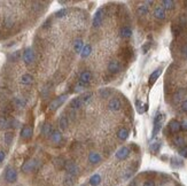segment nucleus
<instances>
[{
  "mask_svg": "<svg viewBox=\"0 0 187 186\" xmlns=\"http://www.w3.org/2000/svg\"><path fill=\"white\" fill-rule=\"evenodd\" d=\"M64 170H66V172H67L68 175H71V176H74V177H76L77 175L79 173V168H78V166H77L75 162L70 161V160H67Z\"/></svg>",
  "mask_w": 187,
  "mask_h": 186,
  "instance_id": "f257e3e1",
  "label": "nucleus"
},
{
  "mask_svg": "<svg viewBox=\"0 0 187 186\" xmlns=\"http://www.w3.org/2000/svg\"><path fill=\"white\" fill-rule=\"evenodd\" d=\"M165 118L164 116V114H157L156 116H155V120H154V129H153V134L152 137H155L157 133L160 132L161 128H162V124H163V121Z\"/></svg>",
  "mask_w": 187,
  "mask_h": 186,
  "instance_id": "f03ea898",
  "label": "nucleus"
},
{
  "mask_svg": "<svg viewBox=\"0 0 187 186\" xmlns=\"http://www.w3.org/2000/svg\"><path fill=\"white\" fill-rule=\"evenodd\" d=\"M17 178V172L15 168L13 167H7L6 171H5V179H6L7 183H15Z\"/></svg>",
  "mask_w": 187,
  "mask_h": 186,
  "instance_id": "7ed1b4c3",
  "label": "nucleus"
},
{
  "mask_svg": "<svg viewBox=\"0 0 187 186\" xmlns=\"http://www.w3.org/2000/svg\"><path fill=\"white\" fill-rule=\"evenodd\" d=\"M104 7H101L98 9V12L94 14L93 16V27L94 28H98L100 27L102 22H104Z\"/></svg>",
  "mask_w": 187,
  "mask_h": 186,
  "instance_id": "20e7f679",
  "label": "nucleus"
},
{
  "mask_svg": "<svg viewBox=\"0 0 187 186\" xmlns=\"http://www.w3.org/2000/svg\"><path fill=\"white\" fill-rule=\"evenodd\" d=\"M34 82H35L34 75H31V74L29 73L23 74L20 78V83L22 84V85H24V86H30V85L34 84Z\"/></svg>",
  "mask_w": 187,
  "mask_h": 186,
  "instance_id": "39448f33",
  "label": "nucleus"
},
{
  "mask_svg": "<svg viewBox=\"0 0 187 186\" xmlns=\"http://www.w3.org/2000/svg\"><path fill=\"white\" fill-rule=\"evenodd\" d=\"M130 153H131V150H130V148H129L127 146L120 147V150L116 152V159H118V160H125V159H127V157H129Z\"/></svg>",
  "mask_w": 187,
  "mask_h": 186,
  "instance_id": "423d86ee",
  "label": "nucleus"
},
{
  "mask_svg": "<svg viewBox=\"0 0 187 186\" xmlns=\"http://www.w3.org/2000/svg\"><path fill=\"white\" fill-rule=\"evenodd\" d=\"M91 80H92V73L88 71V70H84L82 73L79 74V83L82 84H88L91 83Z\"/></svg>",
  "mask_w": 187,
  "mask_h": 186,
  "instance_id": "0eeeda50",
  "label": "nucleus"
},
{
  "mask_svg": "<svg viewBox=\"0 0 187 186\" xmlns=\"http://www.w3.org/2000/svg\"><path fill=\"white\" fill-rule=\"evenodd\" d=\"M120 69H122V66L118 60H111L108 63V70L110 71L111 74H117L120 73Z\"/></svg>",
  "mask_w": 187,
  "mask_h": 186,
  "instance_id": "6e6552de",
  "label": "nucleus"
},
{
  "mask_svg": "<svg viewBox=\"0 0 187 186\" xmlns=\"http://www.w3.org/2000/svg\"><path fill=\"white\" fill-rule=\"evenodd\" d=\"M67 99V96H57L56 99H54L52 102H51V105H50V109L51 110H56L59 107L62 105V103L64 102V100Z\"/></svg>",
  "mask_w": 187,
  "mask_h": 186,
  "instance_id": "1a4fd4ad",
  "label": "nucleus"
},
{
  "mask_svg": "<svg viewBox=\"0 0 187 186\" xmlns=\"http://www.w3.org/2000/svg\"><path fill=\"white\" fill-rule=\"evenodd\" d=\"M69 124H70V122H69L68 116L64 115V114H62L60 116V118H59V128H60L61 132H62V131H66V130L69 128Z\"/></svg>",
  "mask_w": 187,
  "mask_h": 186,
  "instance_id": "9d476101",
  "label": "nucleus"
},
{
  "mask_svg": "<svg viewBox=\"0 0 187 186\" xmlns=\"http://www.w3.org/2000/svg\"><path fill=\"white\" fill-rule=\"evenodd\" d=\"M120 106H122V103H120V100L118 98H113L108 103V108L111 112H118L120 109Z\"/></svg>",
  "mask_w": 187,
  "mask_h": 186,
  "instance_id": "9b49d317",
  "label": "nucleus"
},
{
  "mask_svg": "<svg viewBox=\"0 0 187 186\" xmlns=\"http://www.w3.org/2000/svg\"><path fill=\"white\" fill-rule=\"evenodd\" d=\"M9 146L7 145L6 143H3V141H0V166L3 163L5 159H6L7 156V150H8Z\"/></svg>",
  "mask_w": 187,
  "mask_h": 186,
  "instance_id": "f8f14e48",
  "label": "nucleus"
},
{
  "mask_svg": "<svg viewBox=\"0 0 187 186\" xmlns=\"http://www.w3.org/2000/svg\"><path fill=\"white\" fill-rule=\"evenodd\" d=\"M50 138L53 144H60L62 140V132L60 130H53V132L50 134Z\"/></svg>",
  "mask_w": 187,
  "mask_h": 186,
  "instance_id": "ddd939ff",
  "label": "nucleus"
},
{
  "mask_svg": "<svg viewBox=\"0 0 187 186\" xmlns=\"http://www.w3.org/2000/svg\"><path fill=\"white\" fill-rule=\"evenodd\" d=\"M161 74H162V68H157L156 70H154L153 73L150 74L149 79H148V84H149L150 86H153L154 83L157 80V78L161 76Z\"/></svg>",
  "mask_w": 187,
  "mask_h": 186,
  "instance_id": "4468645a",
  "label": "nucleus"
},
{
  "mask_svg": "<svg viewBox=\"0 0 187 186\" xmlns=\"http://www.w3.org/2000/svg\"><path fill=\"white\" fill-rule=\"evenodd\" d=\"M168 129H169L170 132L176 133V132H178V131H180L181 130V123L180 122H178L177 120L171 121L170 123H169V125H168Z\"/></svg>",
  "mask_w": 187,
  "mask_h": 186,
  "instance_id": "2eb2a0df",
  "label": "nucleus"
},
{
  "mask_svg": "<svg viewBox=\"0 0 187 186\" xmlns=\"http://www.w3.org/2000/svg\"><path fill=\"white\" fill-rule=\"evenodd\" d=\"M154 16L156 17L157 20H164L167 14H165V9H164L162 6H157L155 9H154Z\"/></svg>",
  "mask_w": 187,
  "mask_h": 186,
  "instance_id": "dca6fc26",
  "label": "nucleus"
},
{
  "mask_svg": "<svg viewBox=\"0 0 187 186\" xmlns=\"http://www.w3.org/2000/svg\"><path fill=\"white\" fill-rule=\"evenodd\" d=\"M84 41L80 38H76L75 39V41H74V52L75 53H77V54H79V53H82V51H83V48H84Z\"/></svg>",
  "mask_w": 187,
  "mask_h": 186,
  "instance_id": "f3484780",
  "label": "nucleus"
},
{
  "mask_svg": "<svg viewBox=\"0 0 187 186\" xmlns=\"http://www.w3.org/2000/svg\"><path fill=\"white\" fill-rule=\"evenodd\" d=\"M101 161V155L97 152H91L88 154V162L91 164H97Z\"/></svg>",
  "mask_w": 187,
  "mask_h": 186,
  "instance_id": "a211bd4d",
  "label": "nucleus"
},
{
  "mask_svg": "<svg viewBox=\"0 0 187 186\" xmlns=\"http://www.w3.org/2000/svg\"><path fill=\"white\" fill-rule=\"evenodd\" d=\"M21 136L23 139H30L31 137H32V129H31L30 126H23V129L21 131Z\"/></svg>",
  "mask_w": 187,
  "mask_h": 186,
  "instance_id": "6ab92c4d",
  "label": "nucleus"
},
{
  "mask_svg": "<svg viewBox=\"0 0 187 186\" xmlns=\"http://www.w3.org/2000/svg\"><path fill=\"white\" fill-rule=\"evenodd\" d=\"M120 35L122 38L127 39V38H130V37L132 36V29H131L130 27H123L120 30Z\"/></svg>",
  "mask_w": 187,
  "mask_h": 186,
  "instance_id": "aec40b11",
  "label": "nucleus"
},
{
  "mask_svg": "<svg viewBox=\"0 0 187 186\" xmlns=\"http://www.w3.org/2000/svg\"><path fill=\"white\" fill-rule=\"evenodd\" d=\"M82 106H83V102H82L80 96L79 98H74V99H71V101H70V108L71 109H79Z\"/></svg>",
  "mask_w": 187,
  "mask_h": 186,
  "instance_id": "412c9836",
  "label": "nucleus"
},
{
  "mask_svg": "<svg viewBox=\"0 0 187 186\" xmlns=\"http://www.w3.org/2000/svg\"><path fill=\"white\" fill-rule=\"evenodd\" d=\"M92 54V46H91L90 44H87V45H85L83 48V51H82V53H80V57H83V59H86V57H88Z\"/></svg>",
  "mask_w": 187,
  "mask_h": 186,
  "instance_id": "4be33fe9",
  "label": "nucleus"
},
{
  "mask_svg": "<svg viewBox=\"0 0 187 186\" xmlns=\"http://www.w3.org/2000/svg\"><path fill=\"white\" fill-rule=\"evenodd\" d=\"M136 108H137L138 113L142 114L148 109V105L147 103H142L140 100H137V101H136Z\"/></svg>",
  "mask_w": 187,
  "mask_h": 186,
  "instance_id": "5701e85b",
  "label": "nucleus"
},
{
  "mask_svg": "<svg viewBox=\"0 0 187 186\" xmlns=\"http://www.w3.org/2000/svg\"><path fill=\"white\" fill-rule=\"evenodd\" d=\"M127 137H129V130L125 129V128H122V129L118 130L117 132V138L120 140H126Z\"/></svg>",
  "mask_w": 187,
  "mask_h": 186,
  "instance_id": "b1692460",
  "label": "nucleus"
},
{
  "mask_svg": "<svg viewBox=\"0 0 187 186\" xmlns=\"http://www.w3.org/2000/svg\"><path fill=\"white\" fill-rule=\"evenodd\" d=\"M100 183H101V176L100 175H98V173L93 175V176L90 178V185L91 186H98Z\"/></svg>",
  "mask_w": 187,
  "mask_h": 186,
  "instance_id": "393cba45",
  "label": "nucleus"
},
{
  "mask_svg": "<svg viewBox=\"0 0 187 186\" xmlns=\"http://www.w3.org/2000/svg\"><path fill=\"white\" fill-rule=\"evenodd\" d=\"M161 146H162V143H161V141H154V143L150 144L149 150L150 152H153V153H157V152L160 150Z\"/></svg>",
  "mask_w": 187,
  "mask_h": 186,
  "instance_id": "a878e982",
  "label": "nucleus"
},
{
  "mask_svg": "<svg viewBox=\"0 0 187 186\" xmlns=\"http://www.w3.org/2000/svg\"><path fill=\"white\" fill-rule=\"evenodd\" d=\"M162 7L164 9H174V1H172V0H163L162 1Z\"/></svg>",
  "mask_w": 187,
  "mask_h": 186,
  "instance_id": "bb28decb",
  "label": "nucleus"
},
{
  "mask_svg": "<svg viewBox=\"0 0 187 186\" xmlns=\"http://www.w3.org/2000/svg\"><path fill=\"white\" fill-rule=\"evenodd\" d=\"M92 93L88 92V93H85V94H83V96H80V99H82V102H83V105H87V103L91 102V100H92Z\"/></svg>",
  "mask_w": 187,
  "mask_h": 186,
  "instance_id": "cd10ccee",
  "label": "nucleus"
},
{
  "mask_svg": "<svg viewBox=\"0 0 187 186\" xmlns=\"http://www.w3.org/2000/svg\"><path fill=\"white\" fill-rule=\"evenodd\" d=\"M148 6L147 5H141V6L138 7L137 9V13L138 15H140V16H144V15H146V14H148Z\"/></svg>",
  "mask_w": 187,
  "mask_h": 186,
  "instance_id": "c85d7f7f",
  "label": "nucleus"
},
{
  "mask_svg": "<svg viewBox=\"0 0 187 186\" xmlns=\"http://www.w3.org/2000/svg\"><path fill=\"white\" fill-rule=\"evenodd\" d=\"M120 54H122V57H123L125 60H129V59L132 57V48H131V47H127V48H125Z\"/></svg>",
  "mask_w": 187,
  "mask_h": 186,
  "instance_id": "c756f323",
  "label": "nucleus"
},
{
  "mask_svg": "<svg viewBox=\"0 0 187 186\" xmlns=\"http://www.w3.org/2000/svg\"><path fill=\"white\" fill-rule=\"evenodd\" d=\"M174 146H177V147H183V146H185L184 144H185V139L183 138V137H176L174 139Z\"/></svg>",
  "mask_w": 187,
  "mask_h": 186,
  "instance_id": "7c9ffc66",
  "label": "nucleus"
},
{
  "mask_svg": "<svg viewBox=\"0 0 187 186\" xmlns=\"http://www.w3.org/2000/svg\"><path fill=\"white\" fill-rule=\"evenodd\" d=\"M183 164H184V162L180 159H178V157H172L171 159V166L172 167H180Z\"/></svg>",
  "mask_w": 187,
  "mask_h": 186,
  "instance_id": "2f4dec72",
  "label": "nucleus"
},
{
  "mask_svg": "<svg viewBox=\"0 0 187 186\" xmlns=\"http://www.w3.org/2000/svg\"><path fill=\"white\" fill-rule=\"evenodd\" d=\"M185 92H186V91L183 90V89H181V90H178L177 92H176V94H174V100H176V101H178V100H180L181 98L184 96Z\"/></svg>",
  "mask_w": 187,
  "mask_h": 186,
  "instance_id": "473e14b6",
  "label": "nucleus"
},
{
  "mask_svg": "<svg viewBox=\"0 0 187 186\" xmlns=\"http://www.w3.org/2000/svg\"><path fill=\"white\" fill-rule=\"evenodd\" d=\"M172 31H174V36H178L181 31V25L180 24H174V25H172Z\"/></svg>",
  "mask_w": 187,
  "mask_h": 186,
  "instance_id": "72a5a7b5",
  "label": "nucleus"
},
{
  "mask_svg": "<svg viewBox=\"0 0 187 186\" xmlns=\"http://www.w3.org/2000/svg\"><path fill=\"white\" fill-rule=\"evenodd\" d=\"M179 155L183 156V157H185V159H187V146H183L179 148Z\"/></svg>",
  "mask_w": 187,
  "mask_h": 186,
  "instance_id": "f704fd0d",
  "label": "nucleus"
},
{
  "mask_svg": "<svg viewBox=\"0 0 187 186\" xmlns=\"http://www.w3.org/2000/svg\"><path fill=\"white\" fill-rule=\"evenodd\" d=\"M84 89H85V85L84 84H82V83H78V84H76V86H75V92L76 93H78V92H82V91H84Z\"/></svg>",
  "mask_w": 187,
  "mask_h": 186,
  "instance_id": "c9c22d12",
  "label": "nucleus"
},
{
  "mask_svg": "<svg viewBox=\"0 0 187 186\" xmlns=\"http://www.w3.org/2000/svg\"><path fill=\"white\" fill-rule=\"evenodd\" d=\"M149 48H150V41H148V43H146L145 45H142V47H141V50H142V53H147Z\"/></svg>",
  "mask_w": 187,
  "mask_h": 186,
  "instance_id": "e433bc0d",
  "label": "nucleus"
},
{
  "mask_svg": "<svg viewBox=\"0 0 187 186\" xmlns=\"http://www.w3.org/2000/svg\"><path fill=\"white\" fill-rule=\"evenodd\" d=\"M142 186H156V184H155V182H154V180L148 179V180H146L144 184H142Z\"/></svg>",
  "mask_w": 187,
  "mask_h": 186,
  "instance_id": "4c0bfd02",
  "label": "nucleus"
},
{
  "mask_svg": "<svg viewBox=\"0 0 187 186\" xmlns=\"http://www.w3.org/2000/svg\"><path fill=\"white\" fill-rule=\"evenodd\" d=\"M101 96H104V98H106V96H108L109 94L111 93V90H102L101 91Z\"/></svg>",
  "mask_w": 187,
  "mask_h": 186,
  "instance_id": "58836bf2",
  "label": "nucleus"
},
{
  "mask_svg": "<svg viewBox=\"0 0 187 186\" xmlns=\"http://www.w3.org/2000/svg\"><path fill=\"white\" fill-rule=\"evenodd\" d=\"M181 110L187 113V100H184L183 102H181Z\"/></svg>",
  "mask_w": 187,
  "mask_h": 186,
  "instance_id": "ea45409f",
  "label": "nucleus"
},
{
  "mask_svg": "<svg viewBox=\"0 0 187 186\" xmlns=\"http://www.w3.org/2000/svg\"><path fill=\"white\" fill-rule=\"evenodd\" d=\"M181 130H183V131H187V122L181 123Z\"/></svg>",
  "mask_w": 187,
  "mask_h": 186,
  "instance_id": "a19ab883",
  "label": "nucleus"
},
{
  "mask_svg": "<svg viewBox=\"0 0 187 186\" xmlns=\"http://www.w3.org/2000/svg\"><path fill=\"white\" fill-rule=\"evenodd\" d=\"M183 53H184V54H185V57H187V45L184 47V48H183Z\"/></svg>",
  "mask_w": 187,
  "mask_h": 186,
  "instance_id": "79ce46f5",
  "label": "nucleus"
},
{
  "mask_svg": "<svg viewBox=\"0 0 187 186\" xmlns=\"http://www.w3.org/2000/svg\"><path fill=\"white\" fill-rule=\"evenodd\" d=\"M16 186H22V185H16Z\"/></svg>",
  "mask_w": 187,
  "mask_h": 186,
  "instance_id": "37998d69",
  "label": "nucleus"
},
{
  "mask_svg": "<svg viewBox=\"0 0 187 186\" xmlns=\"http://www.w3.org/2000/svg\"><path fill=\"white\" fill-rule=\"evenodd\" d=\"M82 186H86V185H82Z\"/></svg>",
  "mask_w": 187,
  "mask_h": 186,
  "instance_id": "c03bdc74",
  "label": "nucleus"
}]
</instances>
